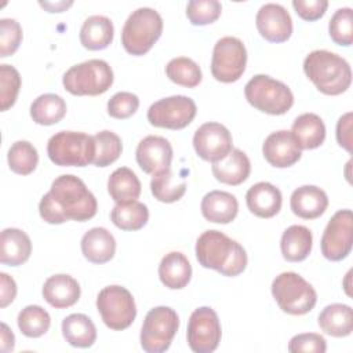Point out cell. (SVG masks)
Returning <instances> with one entry per match:
<instances>
[{"label": "cell", "instance_id": "cell-1", "mask_svg": "<svg viewBox=\"0 0 353 353\" xmlns=\"http://www.w3.org/2000/svg\"><path fill=\"white\" fill-rule=\"evenodd\" d=\"M98 203L85 183L76 175L63 174L54 179L39 203L43 221L59 225L66 221L84 222L97 214Z\"/></svg>", "mask_w": 353, "mask_h": 353}, {"label": "cell", "instance_id": "cell-2", "mask_svg": "<svg viewBox=\"0 0 353 353\" xmlns=\"http://www.w3.org/2000/svg\"><path fill=\"white\" fill-rule=\"evenodd\" d=\"M196 258L205 269L234 277L244 272L248 258L247 252L236 240L219 230H205L196 241Z\"/></svg>", "mask_w": 353, "mask_h": 353}, {"label": "cell", "instance_id": "cell-3", "mask_svg": "<svg viewBox=\"0 0 353 353\" xmlns=\"http://www.w3.org/2000/svg\"><path fill=\"white\" fill-rule=\"evenodd\" d=\"M303 72L316 88L325 95H339L352 83V69L347 61L327 50L309 52L303 61Z\"/></svg>", "mask_w": 353, "mask_h": 353}, {"label": "cell", "instance_id": "cell-4", "mask_svg": "<svg viewBox=\"0 0 353 353\" xmlns=\"http://www.w3.org/2000/svg\"><path fill=\"white\" fill-rule=\"evenodd\" d=\"M163 32L161 15L150 7H139L132 11L121 30L124 50L135 57L146 54L160 39Z\"/></svg>", "mask_w": 353, "mask_h": 353}, {"label": "cell", "instance_id": "cell-5", "mask_svg": "<svg viewBox=\"0 0 353 353\" xmlns=\"http://www.w3.org/2000/svg\"><path fill=\"white\" fill-rule=\"evenodd\" d=\"M113 80V70L106 61L88 59L70 66L62 77V84L72 95L95 97L106 92Z\"/></svg>", "mask_w": 353, "mask_h": 353}, {"label": "cell", "instance_id": "cell-6", "mask_svg": "<svg viewBox=\"0 0 353 353\" xmlns=\"http://www.w3.org/2000/svg\"><path fill=\"white\" fill-rule=\"evenodd\" d=\"M244 95L251 106L273 116L287 113L294 105L290 87L268 74L251 77L244 87Z\"/></svg>", "mask_w": 353, "mask_h": 353}, {"label": "cell", "instance_id": "cell-7", "mask_svg": "<svg viewBox=\"0 0 353 353\" xmlns=\"http://www.w3.org/2000/svg\"><path fill=\"white\" fill-rule=\"evenodd\" d=\"M95 139L79 131H59L47 143L50 160L61 167H85L94 161Z\"/></svg>", "mask_w": 353, "mask_h": 353}, {"label": "cell", "instance_id": "cell-8", "mask_svg": "<svg viewBox=\"0 0 353 353\" xmlns=\"http://www.w3.org/2000/svg\"><path fill=\"white\" fill-rule=\"evenodd\" d=\"M272 295L279 307L292 316L309 313L317 302L313 285L295 272H283L276 276L272 283Z\"/></svg>", "mask_w": 353, "mask_h": 353}, {"label": "cell", "instance_id": "cell-9", "mask_svg": "<svg viewBox=\"0 0 353 353\" xmlns=\"http://www.w3.org/2000/svg\"><path fill=\"white\" fill-rule=\"evenodd\" d=\"M179 328L176 312L168 306H156L150 309L141 328V346L148 353L165 352Z\"/></svg>", "mask_w": 353, "mask_h": 353}, {"label": "cell", "instance_id": "cell-10", "mask_svg": "<svg viewBox=\"0 0 353 353\" xmlns=\"http://www.w3.org/2000/svg\"><path fill=\"white\" fill-rule=\"evenodd\" d=\"M97 309L105 325L114 331L128 328L137 316L132 294L121 285H108L97 296Z\"/></svg>", "mask_w": 353, "mask_h": 353}, {"label": "cell", "instance_id": "cell-11", "mask_svg": "<svg viewBox=\"0 0 353 353\" xmlns=\"http://www.w3.org/2000/svg\"><path fill=\"white\" fill-rule=\"evenodd\" d=\"M247 65V50L244 43L232 36L219 39L212 50L211 73L221 83L237 81Z\"/></svg>", "mask_w": 353, "mask_h": 353}, {"label": "cell", "instance_id": "cell-12", "mask_svg": "<svg viewBox=\"0 0 353 353\" xmlns=\"http://www.w3.org/2000/svg\"><path fill=\"white\" fill-rule=\"evenodd\" d=\"M196 112V102L190 97L172 95L150 105L148 109V121L160 128L182 130L193 121Z\"/></svg>", "mask_w": 353, "mask_h": 353}, {"label": "cell", "instance_id": "cell-13", "mask_svg": "<svg viewBox=\"0 0 353 353\" xmlns=\"http://www.w3.org/2000/svg\"><path fill=\"white\" fill-rule=\"evenodd\" d=\"M222 336L218 314L210 306H201L192 312L188 323L186 339L194 353L214 352Z\"/></svg>", "mask_w": 353, "mask_h": 353}, {"label": "cell", "instance_id": "cell-14", "mask_svg": "<svg viewBox=\"0 0 353 353\" xmlns=\"http://www.w3.org/2000/svg\"><path fill=\"white\" fill-rule=\"evenodd\" d=\"M353 244V214L352 210H339L328 221L321 236V254L325 259L338 262L345 259Z\"/></svg>", "mask_w": 353, "mask_h": 353}, {"label": "cell", "instance_id": "cell-15", "mask_svg": "<svg viewBox=\"0 0 353 353\" xmlns=\"http://www.w3.org/2000/svg\"><path fill=\"white\" fill-rule=\"evenodd\" d=\"M193 148L197 156L205 161H219L233 149L229 130L216 121L201 124L193 135Z\"/></svg>", "mask_w": 353, "mask_h": 353}, {"label": "cell", "instance_id": "cell-16", "mask_svg": "<svg viewBox=\"0 0 353 353\" xmlns=\"http://www.w3.org/2000/svg\"><path fill=\"white\" fill-rule=\"evenodd\" d=\"M255 23L259 34L272 43L287 41L292 34L291 15L281 4H263L256 12Z\"/></svg>", "mask_w": 353, "mask_h": 353}, {"label": "cell", "instance_id": "cell-17", "mask_svg": "<svg viewBox=\"0 0 353 353\" xmlns=\"http://www.w3.org/2000/svg\"><path fill=\"white\" fill-rule=\"evenodd\" d=\"M135 159L143 172L156 175L171 168L172 146L163 137L148 135L139 141Z\"/></svg>", "mask_w": 353, "mask_h": 353}, {"label": "cell", "instance_id": "cell-18", "mask_svg": "<svg viewBox=\"0 0 353 353\" xmlns=\"http://www.w3.org/2000/svg\"><path fill=\"white\" fill-rule=\"evenodd\" d=\"M262 153L266 161L276 168L294 165L302 156L291 131L280 130L269 134L262 145Z\"/></svg>", "mask_w": 353, "mask_h": 353}, {"label": "cell", "instance_id": "cell-19", "mask_svg": "<svg viewBox=\"0 0 353 353\" xmlns=\"http://www.w3.org/2000/svg\"><path fill=\"white\" fill-rule=\"evenodd\" d=\"M290 207L292 212L302 219H316L325 212L328 197L319 186L303 185L292 192Z\"/></svg>", "mask_w": 353, "mask_h": 353}, {"label": "cell", "instance_id": "cell-20", "mask_svg": "<svg viewBox=\"0 0 353 353\" xmlns=\"http://www.w3.org/2000/svg\"><path fill=\"white\" fill-rule=\"evenodd\" d=\"M80 285L69 274L50 276L43 284V298L55 309L73 306L80 298Z\"/></svg>", "mask_w": 353, "mask_h": 353}, {"label": "cell", "instance_id": "cell-21", "mask_svg": "<svg viewBox=\"0 0 353 353\" xmlns=\"http://www.w3.org/2000/svg\"><path fill=\"white\" fill-rule=\"evenodd\" d=\"M248 210L259 218H272L281 210V192L270 182H258L245 193Z\"/></svg>", "mask_w": 353, "mask_h": 353}, {"label": "cell", "instance_id": "cell-22", "mask_svg": "<svg viewBox=\"0 0 353 353\" xmlns=\"http://www.w3.org/2000/svg\"><path fill=\"white\" fill-rule=\"evenodd\" d=\"M211 171L215 179L221 183L237 186L250 176L251 163L243 150L232 149L226 157L212 163Z\"/></svg>", "mask_w": 353, "mask_h": 353}, {"label": "cell", "instance_id": "cell-23", "mask_svg": "<svg viewBox=\"0 0 353 353\" xmlns=\"http://www.w3.org/2000/svg\"><path fill=\"white\" fill-rule=\"evenodd\" d=\"M203 216L212 223H230L239 212L237 199L223 190L208 192L200 204Z\"/></svg>", "mask_w": 353, "mask_h": 353}, {"label": "cell", "instance_id": "cell-24", "mask_svg": "<svg viewBox=\"0 0 353 353\" xmlns=\"http://www.w3.org/2000/svg\"><path fill=\"white\" fill-rule=\"evenodd\" d=\"M81 252L92 263H106L116 252V240L105 228H92L81 237Z\"/></svg>", "mask_w": 353, "mask_h": 353}, {"label": "cell", "instance_id": "cell-25", "mask_svg": "<svg viewBox=\"0 0 353 353\" xmlns=\"http://www.w3.org/2000/svg\"><path fill=\"white\" fill-rule=\"evenodd\" d=\"M32 254L29 236L17 228H7L0 236V262L8 266L25 263Z\"/></svg>", "mask_w": 353, "mask_h": 353}, {"label": "cell", "instance_id": "cell-26", "mask_svg": "<svg viewBox=\"0 0 353 353\" xmlns=\"http://www.w3.org/2000/svg\"><path fill=\"white\" fill-rule=\"evenodd\" d=\"M160 281L170 290H181L188 285L192 277V265L179 251L165 254L159 265Z\"/></svg>", "mask_w": 353, "mask_h": 353}, {"label": "cell", "instance_id": "cell-27", "mask_svg": "<svg viewBox=\"0 0 353 353\" xmlns=\"http://www.w3.org/2000/svg\"><path fill=\"white\" fill-rule=\"evenodd\" d=\"M291 134L301 150L316 149L325 139V125L316 113H303L294 120Z\"/></svg>", "mask_w": 353, "mask_h": 353}, {"label": "cell", "instance_id": "cell-28", "mask_svg": "<svg viewBox=\"0 0 353 353\" xmlns=\"http://www.w3.org/2000/svg\"><path fill=\"white\" fill-rule=\"evenodd\" d=\"M317 323L327 335L335 338L347 336L353 331L352 307L345 303H331L320 312Z\"/></svg>", "mask_w": 353, "mask_h": 353}, {"label": "cell", "instance_id": "cell-29", "mask_svg": "<svg viewBox=\"0 0 353 353\" xmlns=\"http://www.w3.org/2000/svg\"><path fill=\"white\" fill-rule=\"evenodd\" d=\"M114 28L112 21L105 15L88 17L80 29V43L84 48L98 51L109 47L113 40Z\"/></svg>", "mask_w": 353, "mask_h": 353}, {"label": "cell", "instance_id": "cell-30", "mask_svg": "<svg viewBox=\"0 0 353 353\" xmlns=\"http://www.w3.org/2000/svg\"><path fill=\"white\" fill-rule=\"evenodd\" d=\"M313 236L309 228L302 225H291L283 232L280 248L284 259L288 262H301L306 259L312 251Z\"/></svg>", "mask_w": 353, "mask_h": 353}, {"label": "cell", "instance_id": "cell-31", "mask_svg": "<svg viewBox=\"0 0 353 353\" xmlns=\"http://www.w3.org/2000/svg\"><path fill=\"white\" fill-rule=\"evenodd\" d=\"M62 335L74 347H90L97 341V328L88 316L73 313L63 319Z\"/></svg>", "mask_w": 353, "mask_h": 353}, {"label": "cell", "instance_id": "cell-32", "mask_svg": "<svg viewBox=\"0 0 353 353\" xmlns=\"http://www.w3.org/2000/svg\"><path fill=\"white\" fill-rule=\"evenodd\" d=\"M141 190L142 186L137 174L128 167L116 168L108 179V192L116 204L137 200Z\"/></svg>", "mask_w": 353, "mask_h": 353}, {"label": "cell", "instance_id": "cell-33", "mask_svg": "<svg viewBox=\"0 0 353 353\" xmlns=\"http://www.w3.org/2000/svg\"><path fill=\"white\" fill-rule=\"evenodd\" d=\"M66 114V102L57 94H43L30 105V117L36 124L52 125Z\"/></svg>", "mask_w": 353, "mask_h": 353}, {"label": "cell", "instance_id": "cell-34", "mask_svg": "<svg viewBox=\"0 0 353 353\" xmlns=\"http://www.w3.org/2000/svg\"><path fill=\"white\" fill-rule=\"evenodd\" d=\"M110 219L121 230H139L142 229L149 219L148 207L137 200L128 203H117L112 212Z\"/></svg>", "mask_w": 353, "mask_h": 353}, {"label": "cell", "instance_id": "cell-35", "mask_svg": "<svg viewBox=\"0 0 353 353\" xmlns=\"http://www.w3.org/2000/svg\"><path fill=\"white\" fill-rule=\"evenodd\" d=\"M178 175H175L171 168L153 175L150 181V190L154 199L161 203H174L182 199L186 192L185 179L176 181Z\"/></svg>", "mask_w": 353, "mask_h": 353}, {"label": "cell", "instance_id": "cell-36", "mask_svg": "<svg viewBox=\"0 0 353 353\" xmlns=\"http://www.w3.org/2000/svg\"><path fill=\"white\" fill-rule=\"evenodd\" d=\"M167 77L182 87L194 88L201 81V69L200 66L188 57L172 58L165 66Z\"/></svg>", "mask_w": 353, "mask_h": 353}, {"label": "cell", "instance_id": "cell-37", "mask_svg": "<svg viewBox=\"0 0 353 353\" xmlns=\"http://www.w3.org/2000/svg\"><path fill=\"white\" fill-rule=\"evenodd\" d=\"M18 328L28 338H39L44 335L50 325L51 317L46 309L39 305H29L23 307L17 319Z\"/></svg>", "mask_w": 353, "mask_h": 353}, {"label": "cell", "instance_id": "cell-38", "mask_svg": "<svg viewBox=\"0 0 353 353\" xmlns=\"http://www.w3.org/2000/svg\"><path fill=\"white\" fill-rule=\"evenodd\" d=\"M7 161L12 172L19 175H29L37 167L39 153L30 142L17 141L8 149Z\"/></svg>", "mask_w": 353, "mask_h": 353}, {"label": "cell", "instance_id": "cell-39", "mask_svg": "<svg viewBox=\"0 0 353 353\" xmlns=\"http://www.w3.org/2000/svg\"><path fill=\"white\" fill-rule=\"evenodd\" d=\"M95 139V157L92 164L97 167H108L114 163L123 150L121 139L117 134L109 130L99 131L94 135Z\"/></svg>", "mask_w": 353, "mask_h": 353}, {"label": "cell", "instance_id": "cell-40", "mask_svg": "<svg viewBox=\"0 0 353 353\" xmlns=\"http://www.w3.org/2000/svg\"><path fill=\"white\" fill-rule=\"evenodd\" d=\"M330 37L339 46H352L353 43V12L350 7L338 8L328 23Z\"/></svg>", "mask_w": 353, "mask_h": 353}, {"label": "cell", "instance_id": "cell-41", "mask_svg": "<svg viewBox=\"0 0 353 353\" xmlns=\"http://www.w3.org/2000/svg\"><path fill=\"white\" fill-rule=\"evenodd\" d=\"M21 88L19 72L7 63L0 65V109L8 110L17 101Z\"/></svg>", "mask_w": 353, "mask_h": 353}, {"label": "cell", "instance_id": "cell-42", "mask_svg": "<svg viewBox=\"0 0 353 353\" xmlns=\"http://www.w3.org/2000/svg\"><path fill=\"white\" fill-rule=\"evenodd\" d=\"M221 12L222 4L218 0H192L186 6V17L196 26L215 22Z\"/></svg>", "mask_w": 353, "mask_h": 353}, {"label": "cell", "instance_id": "cell-43", "mask_svg": "<svg viewBox=\"0 0 353 353\" xmlns=\"http://www.w3.org/2000/svg\"><path fill=\"white\" fill-rule=\"evenodd\" d=\"M22 41V28L11 18L0 19V57L12 55Z\"/></svg>", "mask_w": 353, "mask_h": 353}, {"label": "cell", "instance_id": "cell-44", "mask_svg": "<svg viewBox=\"0 0 353 353\" xmlns=\"http://www.w3.org/2000/svg\"><path fill=\"white\" fill-rule=\"evenodd\" d=\"M139 108V98L128 91L116 92L108 101V113L114 119H128L131 117Z\"/></svg>", "mask_w": 353, "mask_h": 353}, {"label": "cell", "instance_id": "cell-45", "mask_svg": "<svg viewBox=\"0 0 353 353\" xmlns=\"http://www.w3.org/2000/svg\"><path fill=\"white\" fill-rule=\"evenodd\" d=\"M327 350V342L323 335L316 332H305L298 334L291 338L288 343V352H313V353H324Z\"/></svg>", "mask_w": 353, "mask_h": 353}, {"label": "cell", "instance_id": "cell-46", "mask_svg": "<svg viewBox=\"0 0 353 353\" xmlns=\"http://www.w3.org/2000/svg\"><path fill=\"white\" fill-rule=\"evenodd\" d=\"M292 7L295 12L305 21H317L320 19L328 7L327 0H294Z\"/></svg>", "mask_w": 353, "mask_h": 353}, {"label": "cell", "instance_id": "cell-47", "mask_svg": "<svg viewBox=\"0 0 353 353\" xmlns=\"http://www.w3.org/2000/svg\"><path fill=\"white\" fill-rule=\"evenodd\" d=\"M352 112L345 113L339 117L336 123V141L339 146L346 149L349 153L352 152Z\"/></svg>", "mask_w": 353, "mask_h": 353}, {"label": "cell", "instance_id": "cell-48", "mask_svg": "<svg viewBox=\"0 0 353 353\" xmlns=\"http://www.w3.org/2000/svg\"><path fill=\"white\" fill-rule=\"evenodd\" d=\"M17 295V284L15 280L7 273H0V306H8Z\"/></svg>", "mask_w": 353, "mask_h": 353}, {"label": "cell", "instance_id": "cell-49", "mask_svg": "<svg viewBox=\"0 0 353 353\" xmlns=\"http://www.w3.org/2000/svg\"><path fill=\"white\" fill-rule=\"evenodd\" d=\"M1 350L4 353L14 350L15 346V336L12 334V331L8 328V325L6 323H1Z\"/></svg>", "mask_w": 353, "mask_h": 353}, {"label": "cell", "instance_id": "cell-50", "mask_svg": "<svg viewBox=\"0 0 353 353\" xmlns=\"http://www.w3.org/2000/svg\"><path fill=\"white\" fill-rule=\"evenodd\" d=\"M40 6L47 8L50 12H62L65 8L72 6V1H68V3H65V1H59V3H46V1L43 3V1H40Z\"/></svg>", "mask_w": 353, "mask_h": 353}]
</instances>
